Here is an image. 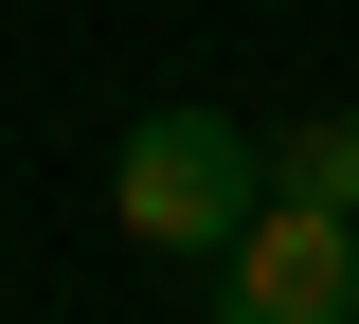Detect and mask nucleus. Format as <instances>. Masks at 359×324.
<instances>
[{"label":"nucleus","instance_id":"f03ea898","mask_svg":"<svg viewBox=\"0 0 359 324\" xmlns=\"http://www.w3.org/2000/svg\"><path fill=\"white\" fill-rule=\"evenodd\" d=\"M216 324H359V234L269 198V216L216 252Z\"/></svg>","mask_w":359,"mask_h":324},{"label":"nucleus","instance_id":"f257e3e1","mask_svg":"<svg viewBox=\"0 0 359 324\" xmlns=\"http://www.w3.org/2000/svg\"><path fill=\"white\" fill-rule=\"evenodd\" d=\"M108 216H126V252L216 271L233 234L269 216V127H233V108H144L126 162H108Z\"/></svg>","mask_w":359,"mask_h":324},{"label":"nucleus","instance_id":"7ed1b4c3","mask_svg":"<svg viewBox=\"0 0 359 324\" xmlns=\"http://www.w3.org/2000/svg\"><path fill=\"white\" fill-rule=\"evenodd\" d=\"M269 198L359 234V108H306V127H269Z\"/></svg>","mask_w":359,"mask_h":324}]
</instances>
